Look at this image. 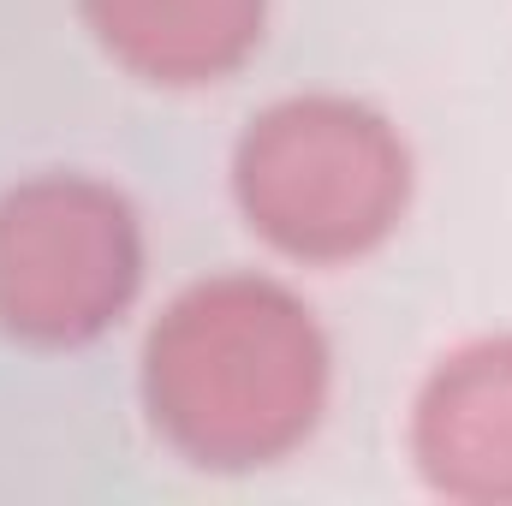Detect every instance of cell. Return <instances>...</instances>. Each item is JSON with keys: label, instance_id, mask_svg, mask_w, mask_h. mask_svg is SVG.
<instances>
[{"label": "cell", "instance_id": "3", "mask_svg": "<svg viewBox=\"0 0 512 506\" xmlns=\"http://www.w3.org/2000/svg\"><path fill=\"white\" fill-rule=\"evenodd\" d=\"M143 280L131 203L84 173H42L0 197V334L84 346L108 334Z\"/></svg>", "mask_w": 512, "mask_h": 506}, {"label": "cell", "instance_id": "5", "mask_svg": "<svg viewBox=\"0 0 512 506\" xmlns=\"http://www.w3.org/2000/svg\"><path fill=\"white\" fill-rule=\"evenodd\" d=\"M96 42L155 84H215L262 42L268 0H84Z\"/></svg>", "mask_w": 512, "mask_h": 506}, {"label": "cell", "instance_id": "2", "mask_svg": "<svg viewBox=\"0 0 512 506\" xmlns=\"http://www.w3.org/2000/svg\"><path fill=\"white\" fill-rule=\"evenodd\" d=\"M233 197L274 251L346 262L376 251L405 215L411 155L376 108L292 96L256 114L233 149Z\"/></svg>", "mask_w": 512, "mask_h": 506}, {"label": "cell", "instance_id": "1", "mask_svg": "<svg viewBox=\"0 0 512 506\" xmlns=\"http://www.w3.org/2000/svg\"><path fill=\"white\" fill-rule=\"evenodd\" d=\"M143 405L191 465H274L322 423L328 340L316 316L262 274L197 280L143 346Z\"/></svg>", "mask_w": 512, "mask_h": 506}, {"label": "cell", "instance_id": "4", "mask_svg": "<svg viewBox=\"0 0 512 506\" xmlns=\"http://www.w3.org/2000/svg\"><path fill=\"white\" fill-rule=\"evenodd\" d=\"M411 453L447 501H512V334L471 340L435 364L411 405Z\"/></svg>", "mask_w": 512, "mask_h": 506}]
</instances>
